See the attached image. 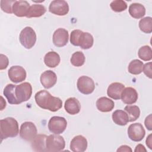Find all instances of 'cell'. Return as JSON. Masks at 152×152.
Listing matches in <instances>:
<instances>
[{
    "label": "cell",
    "instance_id": "cell-41",
    "mask_svg": "<svg viewBox=\"0 0 152 152\" xmlns=\"http://www.w3.org/2000/svg\"><path fill=\"white\" fill-rule=\"evenodd\" d=\"M1 110H2L3 109H4V107H5V106H6V102H5V100H4L2 96H1Z\"/></svg>",
    "mask_w": 152,
    "mask_h": 152
},
{
    "label": "cell",
    "instance_id": "cell-24",
    "mask_svg": "<svg viewBox=\"0 0 152 152\" xmlns=\"http://www.w3.org/2000/svg\"><path fill=\"white\" fill-rule=\"evenodd\" d=\"M129 13L134 18H140L145 14L144 6L140 3H132L129 7Z\"/></svg>",
    "mask_w": 152,
    "mask_h": 152
},
{
    "label": "cell",
    "instance_id": "cell-35",
    "mask_svg": "<svg viewBox=\"0 0 152 152\" xmlns=\"http://www.w3.org/2000/svg\"><path fill=\"white\" fill-rule=\"evenodd\" d=\"M142 71L144 74L149 78H152V70H151V62H148L144 65Z\"/></svg>",
    "mask_w": 152,
    "mask_h": 152
},
{
    "label": "cell",
    "instance_id": "cell-29",
    "mask_svg": "<svg viewBox=\"0 0 152 152\" xmlns=\"http://www.w3.org/2000/svg\"><path fill=\"white\" fill-rule=\"evenodd\" d=\"M138 25L142 32L147 34L152 32V18L151 17L142 18L140 20Z\"/></svg>",
    "mask_w": 152,
    "mask_h": 152
},
{
    "label": "cell",
    "instance_id": "cell-15",
    "mask_svg": "<svg viewBox=\"0 0 152 152\" xmlns=\"http://www.w3.org/2000/svg\"><path fill=\"white\" fill-rule=\"evenodd\" d=\"M138 95L136 90L132 87L125 88L122 92L121 99L122 101L127 104L135 103L138 100Z\"/></svg>",
    "mask_w": 152,
    "mask_h": 152
},
{
    "label": "cell",
    "instance_id": "cell-2",
    "mask_svg": "<svg viewBox=\"0 0 152 152\" xmlns=\"http://www.w3.org/2000/svg\"><path fill=\"white\" fill-rule=\"evenodd\" d=\"M18 133V124L14 118L7 117L0 121V137L1 141L7 138L15 137Z\"/></svg>",
    "mask_w": 152,
    "mask_h": 152
},
{
    "label": "cell",
    "instance_id": "cell-14",
    "mask_svg": "<svg viewBox=\"0 0 152 152\" xmlns=\"http://www.w3.org/2000/svg\"><path fill=\"white\" fill-rule=\"evenodd\" d=\"M40 80L42 85L45 88L48 89L55 85L57 81V76L53 71L47 70L41 74Z\"/></svg>",
    "mask_w": 152,
    "mask_h": 152
},
{
    "label": "cell",
    "instance_id": "cell-32",
    "mask_svg": "<svg viewBox=\"0 0 152 152\" xmlns=\"http://www.w3.org/2000/svg\"><path fill=\"white\" fill-rule=\"evenodd\" d=\"M110 7L113 11L120 12L127 8V4L123 0H115L110 4Z\"/></svg>",
    "mask_w": 152,
    "mask_h": 152
},
{
    "label": "cell",
    "instance_id": "cell-3",
    "mask_svg": "<svg viewBox=\"0 0 152 152\" xmlns=\"http://www.w3.org/2000/svg\"><path fill=\"white\" fill-rule=\"evenodd\" d=\"M46 151L58 152L64 149L65 142L64 138L59 134H52L46 138Z\"/></svg>",
    "mask_w": 152,
    "mask_h": 152
},
{
    "label": "cell",
    "instance_id": "cell-8",
    "mask_svg": "<svg viewBox=\"0 0 152 152\" xmlns=\"http://www.w3.org/2000/svg\"><path fill=\"white\" fill-rule=\"evenodd\" d=\"M77 87L78 91L82 94H90L94 90L95 84L91 78L83 75L78 79Z\"/></svg>",
    "mask_w": 152,
    "mask_h": 152
},
{
    "label": "cell",
    "instance_id": "cell-13",
    "mask_svg": "<svg viewBox=\"0 0 152 152\" xmlns=\"http://www.w3.org/2000/svg\"><path fill=\"white\" fill-rule=\"evenodd\" d=\"M87 140L83 135L74 137L70 142V149L73 152H84L87 148Z\"/></svg>",
    "mask_w": 152,
    "mask_h": 152
},
{
    "label": "cell",
    "instance_id": "cell-10",
    "mask_svg": "<svg viewBox=\"0 0 152 152\" xmlns=\"http://www.w3.org/2000/svg\"><path fill=\"white\" fill-rule=\"evenodd\" d=\"M69 5L66 1L64 0L52 1L49 7V11L55 15L63 16L69 12Z\"/></svg>",
    "mask_w": 152,
    "mask_h": 152
},
{
    "label": "cell",
    "instance_id": "cell-16",
    "mask_svg": "<svg viewBox=\"0 0 152 152\" xmlns=\"http://www.w3.org/2000/svg\"><path fill=\"white\" fill-rule=\"evenodd\" d=\"M30 6L26 1H16L12 5L13 13L18 17H26Z\"/></svg>",
    "mask_w": 152,
    "mask_h": 152
},
{
    "label": "cell",
    "instance_id": "cell-19",
    "mask_svg": "<svg viewBox=\"0 0 152 152\" xmlns=\"http://www.w3.org/2000/svg\"><path fill=\"white\" fill-rule=\"evenodd\" d=\"M48 136L45 134H39L31 141V147L33 151L43 152L46 151V140Z\"/></svg>",
    "mask_w": 152,
    "mask_h": 152
},
{
    "label": "cell",
    "instance_id": "cell-40",
    "mask_svg": "<svg viewBox=\"0 0 152 152\" xmlns=\"http://www.w3.org/2000/svg\"><path fill=\"white\" fill-rule=\"evenodd\" d=\"M146 144L150 149H152V141H151V134H150L146 139Z\"/></svg>",
    "mask_w": 152,
    "mask_h": 152
},
{
    "label": "cell",
    "instance_id": "cell-25",
    "mask_svg": "<svg viewBox=\"0 0 152 152\" xmlns=\"http://www.w3.org/2000/svg\"><path fill=\"white\" fill-rule=\"evenodd\" d=\"M112 118L115 124L121 126L126 125L129 121V118L126 112L122 110H116L112 115Z\"/></svg>",
    "mask_w": 152,
    "mask_h": 152
},
{
    "label": "cell",
    "instance_id": "cell-38",
    "mask_svg": "<svg viewBox=\"0 0 152 152\" xmlns=\"http://www.w3.org/2000/svg\"><path fill=\"white\" fill-rule=\"evenodd\" d=\"M119 151H132V149L128 145H121L119 148H118L117 150V152Z\"/></svg>",
    "mask_w": 152,
    "mask_h": 152
},
{
    "label": "cell",
    "instance_id": "cell-4",
    "mask_svg": "<svg viewBox=\"0 0 152 152\" xmlns=\"http://www.w3.org/2000/svg\"><path fill=\"white\" fill-rule=\"evenodd\" d=\"M36 34L31 27H26L20 32L19 40L21 44L26 49H31L36 42Z\"/></svg>",
    "mask_w": 152,
    "mask_h": 152
},
{
    "label": "cell",
    "instance_id": "cell-20",
    "mask_svg": "<svg viewBox=\"0 0 152 152\" xmlns=\"http://www.w3.org/2000/svg\"><path fill=\"white\" fill-rule=\"evenodd\" d=\"M97 109L102 112H109L115 107L113 101L106 97H101L96 101Z\"/></svg>",
    "mask_w": 152,
    "mask_h": 152
},
{
    "label": "cell",
    "instance_id": "cell-27",
    "mask_svg": "<svg viewBox=\"0 0 152 152\" xmlns=\"http://www.w3.org/2000/svg\"><path fill=\"white\" fill-rule=\"evenodd\" d=\"M144 64L138 59H134L130 62L128 65V72L134 75H138L142 72Z\"/></svg>",
    "mask_w": 152,
    "mask_h": 152
},
{
    "label": "cell",
    "instance_id": "cell-5",
    "mask_svg": "<svg viewBox=\"0 0 152 152\" xmlns=\"http://www.w3.org/2000/svg\"><path fill=\"white\" fill-rule=\"evenodd\" d=\"M67 122L65 118L61 116H52L49 121L48 128L54 134H61L66 128Z\"/></svg>",
    "mask_w": 152,
    "mask_h": 152
},
{
    "label": "cell",
    "instance_id": "cell-1",
    "mask_svg": "<svg viewBox=\"0 0 152 152\" xmlns=\"http://www.w3.org/2000/svg\"><path fill=\"white\" fill-rule=\"evenodd\" d=\"M34 99L38 106L51 112H56L62 106V100L58 97L52 96L46 90H43L37 92Z\"/></svg>",
    "mask_w": 152,
    "mask_h": 152
},
{
    "label": "cell",
    "instance_id": "cell-23",
    "mask_svg": "<svg viewBox=\"0 0 152 152\" xmlns=\"http://www.w3.org/2000/svg\"><path fill=\"white\" fill-rule=\"evenodd\" d=\"M16 86L12 84H7L4 89L3 94L7 98L8 103L11 104H18L19 102L16 98L15 94V89Z\"/></svg>",
    "mask_w": 152,
    "mask_h": 152
},
{
    "label": "cell",
    "instance_id": "cell-34",
    "mask_svg": "<svg viewBox=\"0 0 152 152\" xmlns=\"http://www.w3.org/2000/svg\"><path fill=\"white\" fill-rule=\"evenodd\" d=\"M83 31L77 29L71 31L70 35V42L71 43L75 46H78V41L80 37V36Z\"/></svg>",
    "mask_w": 152,
    "mask_h": 152
},
{
    "label": "cell",
    "instance_id": "cell-28",
    "mask_svg": "<svg viewBox=\"0 0 152 152\" xmlns=\"http://www.w3.org/2000/svg\"><path fill=\"white\" fill-rule=\"evenodd\" d=\"M125 111L128 114L129 122L136 121L140 115V109L136 105H127L124 108Z\"/></svg>",
    "mask_w": 152,
    "mask_h": 152
},
{
    "label": "cell",
    "instance_id": "cell-11",
    "mask_svg": "<svg viewBox=\"0 0 152 152\" xmlns=\"http://www.w3.org/2000/svg\"><path fill=\"white\" fill-rule=\"evenodd\" d=\"M8 75L10 80L12 82L14 83H18L25 80L27 74L23 67L18 65H15L11 66L9 69Z\"/></svg>",
    "mask_w": 152,
    "mask_h": 152
},
{
    "label": "cell",
    "instance_id": "cell-12",
    "mask_svg": "<svg viewBox=\"0 0 152 152\" xmlns=\"http://www.w3.org/2000/svg\"><path fill=\"white\" fill-rule=\"evenodd\" d=\"M68 38V31L65 28H59L53 33V43L56 47H63L67 44Z\"/></svg>",
    "mask_w": 152,
    "mask_h": 152
},
{
    "label": "cell",
    "instance_id": "cell-7",
    "mask_svg": "<svg viewBox=\"0 0 152 152\" xmlns=\"http://www.w3.org/2000/svg\"><path fill=\"white\" fill-rule=\"evenodd\" d=\"M37 128L31 122H24L20 126V136L26 141H31L37 135Z\"/></svg>",
    "mask_w": 152,
    "mask_h": 152
},
{
    "label": "cell",
    "instance_id": "cell-21",
    "mask_svg": "<svg viewBox=\"0 0 152 152\" xmlns=\"http://www.w3.org/2000/svg\"><path fill=\"white\" fill-rule=\"evenodd\" d=\"M94 43L93 36L88 32L82 31L78 41V46L83 49H88L91 48Z\"/></svg>",
    "mask_w": 152,
    "mask_h": 152
},
{
    "label": "cell",
    "instance_id": "cell-30",
    "mask_svg": "<svg viewBox=\"0 0 152 152\" xmlns=\"http://www.w3.org/2000/svg\"><path fill=\"white\" fill-rule=\"evenodd\" d=\"M85 60L86 58L84 53L82 52L77 51L72 55L70 62L73 66L79 67L84 65Z\"/></svg>",
    "mask_w": 152,
    "mask_h": 152
},
{
    "label": "cell",
    "instance_id": "cell-22",
    "mask_svg": "<svg viewBox=\"0 0 152 152\" xmlns=\"http://www.w3.org/2000/svg\"><path fill=\"white\" fill-rule=\"evenodd\" d=\"M61 61L59 55L54 51L48 52L44 57V62L45 65L50 68H55L57 66Z\"/></svg>",
    "mask_w": 152,
    "mask_h": 152
},
{
    "label": "cell",
    "instance_id": "cell-39",
    "mask_svg": "<svg viewBox=\"0 0 152 152\" xmlns=\"http://www.w3.org/2000/svg\"><path fill=\"white\" fill-rule=\"evenodd\" d=\"M134 151H135V152H137V151H140V152L145 151V152H146L147 150H146V149L145 148V147H144V145H142V144H138V145L136 146L135 149L134 150Z\"/></svg>",
    "mask_w": 152,
    "mask_h": 152
},
{
    "label": "cell",
    "instance_id": "cell-31",
    "mask_svg": "<svg viewBox=\"0 0 152 152\" xmlns=\"http://www.w3.org/2000/svg\"><path fill=\"white\" fill-rule=\"evenodd\" d=\"M138 57L144 61H148L152 59V50L150 46L145 45L141 47L138 52Z\"/></svg>",
    "mask_w": 152,
    "mask_h": 152
},
{
    "label": "cell",
    "instance_id": "cell-26",
    "mask_svg": "<svg viewBox=\"0 0 152 152\" xmlns=\"http://www.w3.org/2000/svg\"><path fill=\"white\" fill-rule=\"evenodd\" d=\"M46 11V7L39 4H35L30 6L27 15V18H33V17H40L42 16Z\"/></svg>",
    "mask_w": 152,
    "mask_h": 152
},
{
    "label": "cell",
    "instance_id": "cell-33",
    "mask_svg": "<svg viewBox=\"0 0 152 152\" xmlns=\"http://www.w3.org/2000/svg\"><path fill=\"white\" fill-rule=\"evenodd\" d=\"M16 1L10 0V1H1V10L7 13L12 14V5Z\"/></svg>",
    "mask_w": 152,
    "mask_h": 152
},
{
    "label": "cell",
    "instance_id": "cell-36",
    "mask_svg": "<svg viewBox=\"0 0 152 152\" xmlns=\"http://www.w3.org/2000/svg\"><path fill=\"white\" fill-rule=\"evenodd\" d=\"M0 69L2 70L6 69L8 65L9 61L8 57L3 54L0 55Z\"/></svg>",
    "mask_w": 152,
    "mask_h": 152
},
{
    "label": "cell",
    "instance_id": "cell-37",
    "mask_svg": "<svg viewBox=\"0 0 152 152\" xmlns=\"http://www.w3.org/2000/svg\"><path fill=\"white\" fill-rule=\"evenodd\" d=\"M145 126L149 131L152 130V124H151V114H150L148 116L146 117L144 121Z\"/></svg>",
    "mask_w": 152,
    "mask_h": 152
},
{
    "label": "cell",
    "instance_id": "cell-18",
    "mask_svg": "<svg viewBox=\"0 0 152 152\" xmlns=\"http://www.w3.org/2000/svg\"><path fill=\"white\" fill-rule=\"evenodd\" d=\"M64 108L65 111L70 115L78 113L81 110V104L78 99L75 97H69L65 102Z\"/></svg>",
    "mask_w": 152,
    "mask_h": 152
},
{
    "label": "cell",
    "instance_id": "cell-17",
    "mask_svg": "<svg viewBox=\"0 0 152 152\" xmlns=\"http://www.w3.org/2000/svg\"><path fill=\"white\" fill-rule=\"evenodd\" d=\"M124 88L125 86L123 84L118 82L112 83L107 88V94L109 97L114 100H119Z\"/></svg>",
    "mask_w": 152,
    "mask_h": 152
},
{
    "label": "cell",
    "instance_id": "cell-9",
    "mask_svg": "<svg viewBox=\"0 0 152 152\" xmlns=\"http://www.w3.org/2000/svg\"><path fill=\"white\" fill-rule=\"evenodd\" d=\"M145 131L140 123L131 124L128 128V135L133 141H141L145 137Z\"/></svg>",
    "mask_w": 152,
    "mask_h": 152
},
{
    "label": "cell",
    "instance_id": "cell-6",
    "mask_svg": "<svg viewBox=\"0 0 152 152\" xmlns=\"http://www.w3.org/2000/svg\"><path fill=\"white\" fill-rule=\"evenodd\" d=\"M15 94L20 103L27 101L32 94V86L31 84L28 82H24L16 86Z\"/></svg>",
    "mask_w": 152,
    "mask_h": 152
}]
</instances>
